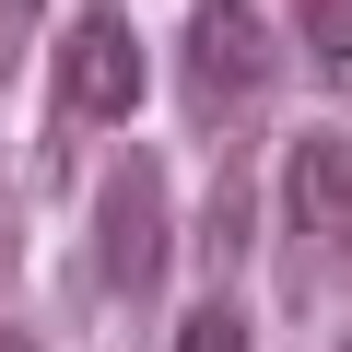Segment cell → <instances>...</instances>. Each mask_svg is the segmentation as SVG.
<instances>
[{"instance_id": "6da1fadb", "label": "cell", "mask_w": 352, "mask_h": 352, "mask_svg": "<svg viewBox=\"0 0 352 352\" xmlns=\"http://www.w3.org/2000/svg\"><path fill=\"white\" fill-rule=\"evenodd\" d=\"M176 82H188L200 118H247L282 82V36L258 24V0H188V24H176Z\"/></svg>"}, {"instance_id": "7a4b0ae2", "label": "cell", "mask_w": 352, "mask_h": 352, "mask_svg": "<svg viewBox=\"0 0 352 352\" xmlns=\"http://www.w3.org/2000/svg\"><path fill=\"white\" fill-rule=\"evenodd\" d=\"M94 270L129 305L164 294V270H176V188H164L153 153H118L106 164V188H94Z\"/></svg>"}, {"instance_id": "3957f363", "label": "cell", "mask_w": 352, "mask_h": 352, "mask_svg": "<svg viewBox=\"0 0 352 352\" xmlns=\"http://www.w3.org/2000/svg\"><path fill=\"white\" fill-rule=\"evenodd\" d=\"M141 82H153V59H141V36H129V12L118 0H82V12L59 24V47H47V94H59V118H129L141 106Z\"/></svg>"}, {"instance_id": "277c9868", "label": "cell", "mask_w": 352, "mask_h": 352, "mask_svg": "<svg viewBox=\"0 0 352 352\" xmlns=\"http://www.w3.org/2000/svg\"><path fill=\"white\" fill-rule=\"evenodd\" d=\"M282 200H294V235H317V247L352 235V141H340V129H294Z\"/></svg>"}, {"instance_id": "5b68a950", "label": "cell", "mask_w": 352, "mask_h": 352, "mask_svg": "<svg viewBox=\"0 0 352 352\" xmlns=\"http://www.w3.org/2000/svg\"><path fill=\"white\" fill-rule=\"evenodd\" d=\"M294 47H305L329 82H352V0H294Z\"/></svg>"}, {"instance_id": "8992f818", "label": "cell", "mask_w": 352, "mask_h": 352, "mask_svg": "<svg viewBox=\"0 0 352 352\" xmlns=\"http://www.w3.org/2000/svg\"><path fill=\"white\" fill-rule=\"evenodd\" d=\"M176 352H258V329H247V305H223V294H212L188 329H176Z\"/></svg>"}, {"instance_id": "52a82bcc", "label": "cell", "mask_w": 352, "mask_h": 352, "mask_svg": "<svg viewBox=\"0 0 352 352\" xmlns=\"http://www.w3.org/2000/svg\"><path fill=\"white\" fill-rule=\"evenodd\" d=\"M0 352H36V329H12V317H0Z\"/></svg>"}]
</instances>
